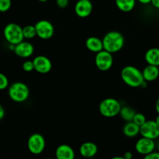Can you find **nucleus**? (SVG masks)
I'll list each match as a JSON object with an SVG mask.
<instances>
[{
  "label": "nucleus",
  "instance_id": "obj_1",
  "mask_svg": "<svg viewBox=\"0 0 159 159\" xmlns=\"http://www.w3.org/2000/svg\"><path fill=\"white\" fill-rule=\"evenodd\" d=\"M121 79L124 83L130 87H145L146 82L143 76L142 71L132 65H127L122 69L120 73Z\"/></svg>",
  "mask_w": 159,
  "mask_h": 159
},
{
  "label": "nucleus",
  "instance_id": "obj_2",
  "mask_svg": "<svg viewBox=\"0 0 159 159\" xmlns=\"http://www.w3.org/2000/svg\"><path fill=\"white\" fill-rule=\"evenodd\" d=\"M103 49L109 52L116 53L120 51L124 45V37L118 31H110L104 36L102 39Z\"/></svg>",
  "mask_w": 159,
  "mask_h": 159
},
{
  "label": "nucleus",
  "instance_id": "obj_3",
  "mask_svg": "<svg viewBox=\"0 0 159 159\" xmlns=\"http://www.w3.org/2000/svg\"><path fill=\"white\" fill-rule=\"evenodd\" d=\"M8 95L9 98L14 102H25L30 96L29 87L23 82H14L9 87Z\"/></svg>",
  "mask_w": 159,
  "mask_h": 159
},
{
  "label": "nucleus",
  "instance_id": "obj_4",
  "mask_svg": "<svg viewBox=\"0 0 159 159\" xmlns=\"http://www.w3.org/2000/svg\"><path fill=\"white\" fill-rule=\"evenodd\" d=\"M121 107V104L117 99L114 98H107L100 102L99 110L102 116L111 118L120 114Z\"/></svg>",
  "mask_w": 159,
  "mask_h": 159
},
{
  "label": "nucleus",
  "instance_id": "obj_5",
  "mask_svg": "<svg viewBox=\"0 0 159 159\" xmlns=\"http://www.w3.org/2000/svg\"><path fill=\"white\" fill-rule=\"evenodd\" d=\"M3 35L9 44L16 45L24 40L23 28L15 23H10L5 26Z\"/></svg>",
  "mask_w": 159,
  "mask_h": 159
},
{
  "label": "nucleus",
  "instance_id": "obj_6",
  "mask_svg": "<svg viewBox=\"0 0 159 159\" xmlns=\"http://www.w3.org/2000/svg\"><path fill=\"white\" fill-rule=\"evenodd\" d=\"M46 146V141L43 135L40 134H33L27 141L28 150L33 155H40L43 153Z\"/></svg>",
  "mask_w": 159,
  "mask_h": 159
},
{
  "label": "nucleus",
  "instance_id": "obj_7",
  "mask_svg": "<svg viewBox=\"0 0 159 159\" xmlns=\"http://www.w3.org/2000/svg\"><path fill=\"white\" fill-rule=\"evenodd\" d=\"M95 64H96V68L100 71H108L111 68L113 64V57L112 53L104 49L96 53V57H95Z\"/></svg>",
  "mask_w": 159,
  "mask_h": 159
},
{
  "label": "nucleus",
  "instance_id": "obj_8",
  "mask_svg": "<svg viewBox=\"0 0 159 159\" xmlns=\"http://www.w3.org/2000/svg\"><path fill=\"white\" fill-rule=\"evenodd\" d=\"M37 36L43 40L51 38L54 34V27L48 20H42L37 22L35 25Z\"/></svg>",
  "mask_w": 159,
  "mask_h": 159
},
{
  "label": "nucleus",
  "instance_id": "obj_9",
  "mask_svg": "<svg viewBox=\"0 0 159 159\" xmlns=\"http://www.w3.org/2000/svg\"><path fill=\"white\" fill-rule=\"evenodd\" d=\"M140 134L142 137L155 140L159 138V126L155 120H146L140 128Z\"/></svg>",
  "mask_w": 159,
  "mask_h": 159
},
{
  "label": "nucleus",
  "instance_id": "obj_10",
  "mask_svg": "<svg viewBox=\"0 0 159 159\" xmlns=\"http://www.w3.org/2000/svg\"><path fill=\"white\" fill-rule=\"evenodd\" d=\"M155 148V140L142 137L140 138L135 144V149L137 152L144 156L154 152Z\"/></svg>",
  "mask_w": 159,
  "mask_h": 159
},
{
  "label": "nucleus",
  "instance_id": "obj_11",
  "mask_svg": "<svg viewBox=\"0 0 159 159\" xmlns=\"http://www.w3.org/2000/svg\"><path fill=\"white\" fill-rule=\"evenodd\" d=\"M33 61L34 65V70L40 74H48L52 68V63L46 56H37Z\"/></svg>",
  "mask_w": 159,
  "mask_h": 159
},
{
  "label": "nucleus",
  "instance_id": "obj_12",
  "mask_svg": "<svg viewBox=\"0 0 159 159\" xmlns=\"http://www.w3.org/2000/svg\"><path fill=\"white\" fill-rule=\"evenodd\" d=\"M93 9L91 0H79L75 6V12L80 18H86L92 13Z\"/></svg>",
  "mask_w": 159,
  "mask_h": 159
},
{
  "label": "nucleus",
  "instance_id": "obj_13",
  "mask_svg": "<svg viewBox=\"0 0 159 159\" xmlns=\"http://www.w3.org/2000/svg\"><path fill=\"white\" fill-rule=\"evenodd\" d=\"M13 51L18 57L26 58L33 55L34 52V47L30 42L23 40L15 45V49Z\"/></svg>",
  "mask_w": 159,
  "mask_h": 159
},
{
  "label": "nucleus",
  "instance_id": "obj_14",
  "mask_svg": "<svg viewBox=\"0 0 159 159\" xmlns=\"http://www.w3.org/2000/svg\"><path fill=\"white\" fill-rule=\"evenodd\" d=\"M55 156L57 159H74L75 151L68 144H61L56 148Z\"/></svg>",
  "mask_w": 159,
  "mask_h": 159
},
{
  "label": "nucleus",
  "instance_id": "obj_15",
  "mask_svg": "<svg viewBox=\"0 0 159 159\" xmlns=\"http://www.w3.org/2000/svg\"><path fill=\"white\" fill-rule=\"evenodd\" d=\"M79 152H80V155L84 158H91L97 154L98 147L95 143L88 141V142L83 143L81 145Z\"/></svg>",
  "mask_w": 159,
  "mask_h": 159
},
{
  "label": "nucleus",
  "instance_id": "obj_16",
  "mask_svg": "<svg viewBox=\"0 0 159 159\" xmlns=\"http://www.w3.org/2000/svg\"><path fill=\"white\" fill-rule=\"evenodd\" d=\"M143 76L146 82H153L159 76V67L152 65H148L142 71Z\"/></svg>",
  "mask_w": 159,
  "mask_h": 159
},
{
  "label": "nucleus",
  "instance_id": "obj_17",
  "mask_svg": "<svg viewBox=\"0 0 159 159\" xmlns=\"http://www.w3.org/2000/svg\"><path fill=\"white\" fill-rule=\"evenodd\" d=\"M85 46L87 49L93 53H98L103 50L102 40L96 37H90L85 41Z\"/></svg>",
  "mask_w": 159,
  "mask_h": 159
},
{
  "label": "nucleus",
  "instance_id": "obj_18",
  "mask_svg": "<svg viewBox=\"0 0 159 159\" xmlns=\"http://www.w3.org/2000/svg\"><path fill=\"white\" fill-rule=\"evenodd\" d=\"M141 127L135 124L134 121H129L124 124L123 127V132L126 137L128 138H134L140 134Z\"/></svg>",
  "mask_w": 159,
  "mask_h": 159
},
{
  "label": "nucleus",
  "instance_id": "obj_19",
  "mask_svg": "<svg viewBox=\"0 0 159 159\" xmlns=\"http://www.w3.org/2000/svg\"><path fill=\"white\" fill-rule=\"evenodd\" d=\"M144 59L148 65L159 66V48H150L144 55Z\"/></svg>",
  "mask_w": 159,
  "mask_h": 159
},
{
  "label": "nucleus",
  "instance_id": "obj_20",
  "mask_svg": "<svg viewBox=\"0 0 159 159\" xmlns=\"http://www.w3.org/2000/svg\"><path fill=\"white\" fill-rule=\"evenodd\" d=\"M115 2L120 10L124 12H128L134 9L136 0H115Z\"/></svg>",
  "mask_w": 159,
  "mask_h": 159
},
{
  "label": "nucleus",
  "instance_id": "obj_21",
  "mask_svg": "<svg viewBox=\"0 0 159 159\" xmlns=\"http://www.w3.org/2000/svg\"><path fill=\"white\" fill-rule=\"evenodd\" d=\"M135 114H136V111L134 110V109L130 107H122L120 112V117L126 122L133 120Z\"/></svg>",
  "mask_w": 159,
  "mask_h": 159
},
{
  "label": "nucleus",
  "instance_id": "obj_22",
  "mask_svg": "<svg viewBox=\"0 0 159 159\" xmlns=\"http://www.w3.org/2000/svg\"><path fill=\"white\" fill-rule=\"evenodd\" d=\"M23 34L24 39H32L37 36L35 26L33 25H27L23 28Z\"/></svg>",
  "mask_w": 159,
  "mask_h": 159
},
{
  "label": "nucleus",
  "instance_id": "obj_23",
  "mask_svg": "<svg viewBox=\"0 0 159 159\" xmlns=\"http://www.w3.org/2000/svg\"><path fill=\"white\" fill-rule=\"evenodd\" d=\"M12 6V0H0V12H6Z\"/></svg>",
  "mask_w": 159,
  "mask_h": 159
},
{
  "label": "nucleus",
  "instance_id": "obj_24",
  "mask_svg": "<svg viewBox=\"0 0 159 159\" xmlns=\"http://www.w3.org/2000/svg\"><path fill=\"white\" fill-rule=\"evenodd\" d=\"M146 120H146L145 116H144V114H142V113H136V114H135L133 120L132 121H134L135 124H137L138 126L141 127V125H143V124L146 122Z\"/></svg>",
  "mask_w": 159,
  "mask_h": 159
},
{
  "label": "nucleus",
  "instance_id": "obj_25",
  "mask_svg": "<svg viewBox=\"0 0 159 159\" xmlns=\"http://www.w3.org/2000/svg\"><path fill=\"white\" fill-rule=\"evenodd\" d=\"M9 86V79L4 74L0 72V90L6 89Z\"/></svg>",
  "mask_w": 159,
  "mask_h": 159
},
{
  "label": "nucleus",
  "instance_id": "obj_26",
  "mask_svg": "<svg viewBox=\"0 0 159 159\" xmlns=\"http://www.w3.org/2000/svg\"><path fill=\"white\" fill-rule=\"evenodd\" d=\"M23 69L26 72H30L34 70V65L33 61H26L23 64Z\"/></svg>",
  "mask_w": 159,
  "mask_h": 159
},
{
  "label": "nucleus",
  "instance_id": "obj_27",
  "mask_svg": "<svg viewBox=\"0 0 159 159\" xmlns=\"http://www.w3.org/2000/svg\"><path fill=\"white\" fill-rule=\"evenodd\" d=\"M56 3L59 8L64 9V8H66L68 6L69 0H56Z\"/></svg>",
  "mask_w": 159,
  "mask_h": 159
},
{
  "label": "nucleus",
  "instance_id": "obj_28",
  "mask_svg": "<svg viewBox=\"0 0 159 159\" xmlns=\"http://www.w3.org/2000/svg\"><path fill=\"white\" fill-rule=\"evenodd\" d=\"M145 159H159V152H152L144 156Z\"/></svg>",
  "mask_w": 159,
  "mask_h": 159
},
{
  "label": "nucleus",
  "instance_id": "obj_29",
  "mask_svg": "<svg viewBox=\"0 0 159 159\" xmlns=\"http://www.w3.org/2000/svg\"><path fill=\"white\" fill-rule=\"evenodd\" d=\"M5 113H6V112H5L4 107L0 104V120H2L4 118Z\"/></svg>",
  "mask_w": 159,
  "mask_h": 159
},
{
  "label": "nucleus",
  "instance_id": "obj_30",
  "mask_svg": "<svg viewBox=\"0 0 159 159\" xmlns=\"http://www.w3.org/2000/svg\"><path fill=\"white\" fill-rule=\"evenodd\" d=\"M124 159H132V158H133V154L130 152H125L124 155Z\"/></svg>",
  "mask_w": 159,
  "mask_h": 159
},
{
  "label": "nucleus",
  "instance_id": "obj_31",
  "mask_svg": "<svg viewBox=\"0 0 159 159\" xmlns=\"http://www.w3.org/2000/svg\"><path fill=\"white\" fill-rule=\"evenodd\" d=\"M151 3H152L154 7L159 9V0H152V2Z\"/></svg>",
  "mask_w": 159,
  "mask_h": 159
},
{
  "label": "nucleus",
  "instance_id": "obj_32",
  "mask_svg": "<svg viewBox=\"0 0 159 159\" xmlns=\"http://www.w3.org/2000/svg\"><path fill=\"white\" fill-rule=\"evenodd\" d=\"M140 3L141 4H144V5H147L149 4V3L152 2V0H138Z\"/></svg>",
  "mask_w": 159,
  "mask_h": 159
},
{
  "label": "nucleus",
  "instance_id": "obj_33",
  "mask_svg": "<svg viewBox=\"0 0 159 159\" xmlns=\"http://www.w3.org/2000/svg\"><path fill=\"white\" fill-rule=\"evenodd\" d=\"M155 110H156L158 114H159V98L157 99L156 103H155Z\"/></svg>",
  "mask_w": 159,
  "mask_h": 159
},
{
  "label": "nucleus",
  "instance_id": "obj_34",
  "mask_svg": "<svg viewBox=\"0 0 159 159\" xmlns=\"http://www.w3.org/2000/svg\"><path fill=\"white\" fill-rule=\"evenodd\" d=\"M155 122H156L157 124H158V125L159 126V114L158 115V116H157L156 119H155Z\"/></svg>",
  "mask_w": 159,
  "mask_h": 159
},
{
  "label": "nucleus",
  "instance_id": "obj_35",
  "mask_svg": "<svg viewBox=\"0 0 159 159\" xmlns=\"http://www.w3.org/2000/svg\"><path fill=\"white\" fill-rule=\"evenodd\" d=\"M38 1L41 2H48V0H38Z\"/></svg>",
  "mask_w": 159,
  "mask_h": 159
},
{
  "label": "nucleus",
  "instance_id": "obj_36",
  "mask_svg": "<svg viewBox=\"0 0 159 159\" xmlns=\"http://www.w3.org/2000/svg\"><path fill=\"white\" fill-rule=\"evenodd\" d=\"M158 151L159 152V142H158Z\"/></svg>",
  "mask_w": 159,
  "mask_h": 159
},
{
  "label": "nucleus",
  "instance_id": "obj_37",
  "mask_svg": "<svg viewBox=\"0 0 159 159\" xmlns=\"http://www.w3.org/2000/svg\"><path fill=\"white\" fill-rule=\"evenodd\" d=\"M158 67H159V66H158Z\"/></svg>",
  "mask_w": 159,
  "mask_h": 159
}]
</instances>
